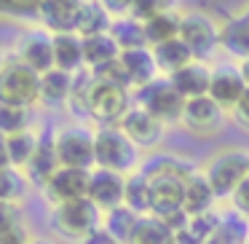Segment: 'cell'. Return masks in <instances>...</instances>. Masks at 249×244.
<instances>
[{"label": "cell", "mask_w": 249, "mask_h": 244, "mask_svg": "<svg viewBox=\"0 0 249 244\" xmlns=\"http://www.w3.org/2000/svg\"><path fill=\"white\" fill-rule=\"evenodd\" d=\"M222 19H217L204 6H182L179 8V40L193 51L196 59L212 62L220 54Z\"/></svg>", "instance_id": "obj_1"}, {"label": "cell", "mask_w": 249, "mask_h": 244, "mask_svg": "<svg viewBox=\"0 0 249 244\" xmlns=\"http://www.w3.org/2000/svg\"><path fill=\"white\" fill-rule=\"evenodd\" d=\"M201 172L214 188L217 199H231L244 180H249V148L228 145L201 161Z\"/></svg>", "instance_id": "obj_2"}, {"label": "cell", "mask_w": 249, "mask_h": 244, "mask_svg": "<svg viewBox=\"0 0 249 244\" xmlns=\"http://www.w3.org/2000/svg\"><path fill=\"white\" fill-rule=\"evenodd\" d=\"M145 153L118 129V126H97V140H94V167L110 169L118 174L140 172Z\"/></svg>", "instance_id": "obj_3"}, {"label": "cell", "mask_w": 249, "mask_h": 244, "mask_svg": "<svg viewBox=\"0 0 249 244\" xmlns=\"http://www.w3.org/2000/svg\"><path fill=\"white\" fill-rule=\"evenodd\" d=\"M102 217L105 212L89 196L67 201V204H59V206H51V225H54V231L67 239H75L81 244L102 228Z\"/></svg>", "instance_id": "obj_4"}, {"label": "cell", "mask_w": 249, "mask_h": 244, "mask_svg": "<svg viewBox=\"0 0 249 244\" xmlns=\"http://www.w3.org/2000/svg\"><path fill=\"white\" fill-rule=\"evenodd\" d=\"M134 105L129 89L115 86L110 81L94 75L91 92H89V105H86V115L91 124L97 126H118L121 118L129 113V108Z\"/></svg>", "instance_id": "obj_5"}, {"label": "cell", "mask_w": 249, "mask_h": 244, "mask_svg": "<svg viewBox=\"0 0 249 244\" xmlns=\"http://www.w3.org/2000/svg\"><path fill=\"white\" fill-rule=\"evenodd\" d=\"M0 105L14 108H40V73L11 56L0 75Z\"/></svg>", "instance_id": "obj_6"}, {"label": "cell", "mask_w": 249, "mask_h": 244, "mask_svg": "<svg viewBox=\"0 0 249 244\" xmlns=\"http://www.w3.org/2000/svg\"><path fill=\"white\" fill-rule=\"evenodd\" d=\"M94 140L97 129L86 124H65L54 129V148L62 167L72 169H94Z\"/></svg>", "instance_id": "obj_7"}, {"label": "cell", "mask_w": 249, "mask_h": 244, "mask_svg": "<svg viewBox=\"0 0 249 244\" xmlns=\"http://www.w3.org/2000/svg\"><path fill=\"white\" fill-rule=\"evenodd\" d=\"M131 97H134V105H140L142 110L156 115V118L166 126L179 124V118H182L185 99H182V94L172 86L169 78H156L153 83L137 89Z\"/></svg>", "instance_id": "obj_8"}, {"label": "cell", "mask_w": 249, "mask_h": 244, "mask_svg": "<svg viewBox=\"0 0 249 244\" xmlns=\"http://www.w3.org/2000/svg\"><path fill=\"white\" fill-rule=\"evenodd\" d=\"M225 124H228V110L222 105H217L209 94L206 97H196V99H185L179 126L188 134L201 137V140H212V137H217L225 129Z\"/></svg>", "instance_id": "obj_9"}, {"label": "cell", "mask_w": 249, "mask_h": 244, "mask_svg": "<svg viewBox=\"0 0 249 244\" xmlns=\"http://www.w3.org/2000/svg\"><path fill=\"white\" fill-rule=\"evenodd\" d=\"M11 54L43 75V73L54 70V35L40 24H27V30L14 43Z\"/></svg>", "instance_id": "obj_10"}, {"label": "cell", "mask_w": 249, "mask_h": 244, "mask_svg": "<svg viewBox=\"0 0 249 244\" xmlns=\"http://www.w3.org/2000/svg\"><path fill=\"white\" fill-rule=\"evenodd\" d=\"M118 129L124 131L142 153H156V148L161 145L163 137H166V124H161L156 115L142 110L140 105H131L129 113L121 118Z\"/></svg>", "instance_id": "obj_11"}, {"label": "cell", "mask_w": 249, "mask_h": 244, "mask_svg": "<svg viewBox=\"0 0 249 244\" xmlns=\"http://www.w3.org/2000/svg\"><path fill=\"white\" fill-rule=\"evenodd\" d=\"M89 177H91V169L59 167L54 172V177L43 185L40 193L49 199L51 206L67 204V201H75V199H86L89 196Z\"/></svg>", "instance_id": "obj_12"}, {"label": "cell", "mask_w": 249, "mask_h": 244, "mask_svg": "<svg viewBox=\"0 0 249 244\" xmlns=\"http://www.w3.org/2000/svg\"><path fill=\"white\" fill-rule=\"evenodd\" d=\"M247 92V81L241 75L238 62L220 59L212 65V83H209V97L225 110H231Z\"/></svg>", "instance_id": "obj_13"}, {"label": "cell", "mask_w": 249, "mask_h": 244, "mask_svg": "<svg viewBox=\"0 0 249 244\" xmlns=\"http://www.w3.org/2000/svg\"><path fill=\"white\" fill-rule=\"evenodd\" d=\"M89 199H91L102 212H110V209H115V206H124L126 174L94 167L91 177H89Z\"/></svg>", "instance_id": "obj_14"}, {"label": "cell", "mask_w": 249, "mask_h": 244, "mask_svg": "<svg viewBox=\"0 0 249 244\" xmlns=\"http://www.w3.org/2000/svg\"><path fill=\"white\" fill-rule=\"evenodd\" d=\"M83 3L86 0H43L38 11V24L46 27L51 35L75 33Z\"/></svg>", "instance_id": "obj_15"}, {"label": "cell", "mask_w": 249, "mask_h": 244, "mask_svg": "<svg viewBox=\"0 0 249 244\" xmlns=\"http://www.w3.org/2000/svg\"><path fill=\"white\" fill-rule=\"evenodd\" d=\"M59 156H56V148H54V131L43 129L38 142V150L35 156L30 158V164L24 167V174H27L30 185H35L38 190H43V185L54 177V172L59 169Z\"/></svg>", "instance_id": "obj_16"}, {"label": "cell", "mask_w": 249, "mask_h": 244, "mask_svg": "<svg viewBox=\"0 0 249 244\" xmlns=\"http://www.w3.org/2000/svg\"><path fill=\"white\" fill-rule=\"evenodd\" d=\"M220 51L231 62H247L249 59V17L247 14H233L222 19V38Z\"/></svg>", "instance_id": "obj_17"}, {"label": "cell", "mask_w": 249, "mask_h": 244, "mask_svg": "<svg viewBox=\"0 0 249 244\" xmlns=\"http://www.w3.org/2000/svg\"><path fill=\"white\" fill-rule=\"evenodd\" d=\"M121 65L126 67L129 73V81H131V94L137 89L153 83L156 78H161L158 73V62H156V54H153L150 46H142V49H129V51H121Z\"/></svg>", "instance_id": "obj_18"}, {"label": "cell", "mask_w": 249, "mask_h": 244, "mask_svg": "<svg viewBox=\"0 0 249 244\" xmlns=\"http://www.w3.org/2000/svg\"><path fill=\"white\" fill-rule=\"evenodd\" d=\"M75 86V73L65 70H49L40 75V108L49 110H67Z\"/></svg>", "instance_id": "obj_19"}, {"label": "cell", "mask_w": 249, "mask_h": 244, "mask_svg": "<svg viewBox=\"0 0 249 244\" xmlns=\"http://www.w3.org/2000/svg\"><path fill=\"white\" fill-rule=\"evenodd\" d=\"M172 86L182 94V99H196V97H206L209 94V83H212V62H190L188 67H182L179 73H174Z\"/></svg>", "instance_id": "obj_20"}, {"label": "cell", "mask_w": 249, "mask_h": 244, "mask_svg": "<svg viewBox=\"0 0 249 244\" xmlns=\"http://www.w3.org/2000/svg\"><path fill=\"white\" fill-rule=\"evenodd\" d=\"M54 67L56 70H65V73L86 70V59H83V38L78 33L54 35Z\"/></svg>", "instance_id": "obj_21"}, {"label": "cell", "mask_w": 249, "mask_h": 244, "mask_svg": "<svg viewBox=\"0 0 249 244\" xmlns=\"http://www.w3.org/2000/svg\"><path fill=\"white\" fill-rule=\"evenodd\" d=\"M214 201H217L214 188L209 185L206 174L201 172V167H198V172L190 174L188 183H185V212H188L190 217H198V215H204V212H212Z\"/></svg>", "instance_id": "obj_22"}, {"label": "cell", "mask_w": 249, "mask_h": 244, "mask_svg": "<svg viewBox=\"0 0 249 244\" xmlns=\"http://www.w3.org/2000/svg\"><path fill=\"white\" fill-rule=\"evenodd\" d=\"M121 56V46L118 40L110 33L102 35H91V38H83V59H86V70L97 73L105 65L115 62Z\"/></svg>", "instance_id": "obj_23"}, {"label": "cell", "mask_w": 249, "mask_h": 244, "mask_svg": "<svg viewBox=\"0 0 249 244\" xmlns=\"http://www.w3.org/2000/svg\"><path fill=\"white\" fill-rule=\"evenodd\" d=\"M153 54H156L161 78H172L174 73H179L182 67H188L190 62H196L193 51H190L179 38L169 40V43H161V46H153Z\"/></svg>", "instance_id": "obj_24"}, {"label": "cell", "mask_w": 249, "mask_h": 244, "mask_svg": "<svg viewBox=\"0 0 249 244\" xmlns=\"http://www.w3.org/2000/svg\"><path fill=\"white\" fill-rule=\"evenodd\" d=\"M115 17L102 6L97 0H86L81 8V17H78V24H75V33L81 38H91V35H102V33H110Z\"/></svg>", "instance_id": "obj_25"}, {"label": "cell", "mask_w": 249, "mask_h": 244, "mask_svg": "<svg viewBox=\"0 0 249 244\" xmlns=\"http://www.w3.org/2000/svg\"><path fill=\"white\" fill-rule=\"evenodd\" d=\"M137 223H140V215H137V212H131L129 206H115V209L105 212L102 231L110 236L113 244H129Z\"/></svg>", "instance_id": "obj_26"}, {"label": "cell", "mask_w": 249, "mask_h": 244, "mask_svg": "<svg viewBox=\"0 0 249 244\" xmlns=\"http://www.w3.org/2000/svg\"><path fill=\"white\" fill-rule=\"evenodd\" d=\"M249 242V220L238 212H225L217 231L204 244H247Z\"/></svg>", "instance_id": "obj_27"}, {"label": "cell", "mask_w": 249, "mask_h": 244, "mask_svg": "<svg viewBox=\"0 0 249 244\" xmlns=\"http://www.w3.org/2000/svg\"><path fill=\"white\" fill-rule=\"evenodd\" d=\"M174 236L177 233L161 223L156 215H142L140 223H137L134 233H131L129 244H174Z\"/></svg>", "instance_id": "obj_28"}, {"label": "cell", "mask_w": 249, "mask_h": 244, "mask_svg": "<svg viewBox=\"0 0 249 244\" xmlns=\"http://www.w3.org/2000/svg\"><path fill=\"white\" fill-rule=\"evenodd\" d=\"M40 134H43V129H40L38 124L33 126V129L27 131H19V134L8 137V153H11V167L22 169L30 164V158L35 156V150H38V142H40Z\"/></svg>", "instance_id": "obj_29"}, {"label": "cell", "mask_w": 249, "mask_h": 244, "mask_svg": "<svg viewBox=\"0 0 249 244\" xmlns=\"http://www.w3.org/2000/svg\"><path fill=\"white\" fill-rule=\"evenodd\" d=\"M110 35L118 40L121 51H129V49H142L147 46V35H145V24L137 22L134 17H118L110 27Z\"/></svg>", "instance_id": "obj_30"}, {"label": "cell", "mask_w": 249, "mask_h": 244, "mask_svg": "<svg viewBox=\"0 0 249 244\" xmlns=\"http://www.w3.org/2000/svg\"><path fill=\"white\" fill-rule=\"evenodd\" d=\"M145 35H147V46H161L169 40L179 38V11H169V14H158L150 22H145Z\"/></svg>", "instance_id": "obj_31"}, {"label": "cell", "mask_w": 249, "mask_h": 244, "mask_svg": "<svg viewBox=\"0 0 249 244\" xmlns=\"http://www.w3.org/2000/svg\"><path fill=\"white\" fill-rule=\"evenodd\" d=\"M30 190V180L22 169H0V204H19Z\"/></svg>", "instance_id": "obj_32"}, {"label": "cell", "mask_w": 249, "mask_h": 244, "mask_svg": "<svg viewBox=\"0 0 249 244\" xmlns=\"http://www.w3.org/2000/svg\"><path fill=\"white\" fill-rule=\"evenodd\" d=\"M124 206H129L137 215H150V183L142 172H134L126 177V199Z\"/></svg>", "instance_id": "obj_33"}, {"label": "cell", "mask_w": 249, "mask_h": 244, "mask_svg": "<svg viewBox=\"0 0 249 244\" xmlns=\"http://www.w3.org/2000/svg\"><path fill=\"white\" fill-rule=\"evenodd\" d=\"M35 126L33 110L30 108H14V105H0V134L14 137L19 131H27Z\"/></svg>", "instance_id": "obj_34"}, {"label": "cell", "mask_w": 249, "mask_h": 244, "mask_svg": "<svg viewBox=\"0 0 249 244\" xmlns=\"http://www.w3.org/2000/svg\"><path fill=\"white\" fill-rule=\"evenodd\" d=\"M43 0H0V19H19V22L38 24V11Z\"/></svg>", "instance_id": "obj_35"}, {"label": "cell", "mask_w": 249, "mask_h": 244, "mask_svg": "<svg viewBox=\"0 0 249 244\" xmlns=\"http://www.w3.org/2000/svg\"><path fill=\"white\" fill-rule=\"evenodd\" d=\"M182 8V0H134L129 17H134L137 22H150L158 14H169V11H179Z\"/></svg>", "instance_id": "obj_36"}, {"label": "cell", "mask_w": 249, "mask_h": 244, "mask_svg": "<svg viewBox=\"0 0 249 244\" xmlns=\"http://www.w3.org/2000/svg\"><path fill=\"white\" fill-rule=\"evenodd\" d=\"M228 121H231L236 129H241V131H247V134H249V89L244 92V97L238 99L231 110H228Z\"/></svg>", "instance_id": "obj_37"}, {"label": "cell", "mask_w": 249, "mask_h": 244, "mask_svg": "<svg viewBox=\"0 0 249 244\" xmlns=\"http://www.w3.org/2000/svg\"><path fill=\"white\" fill-rule=\"evenodd\" d=\"M22 225V217H19V204H0V236L11 228Z\"/></svg>", "instance_id": "obj_38"}, {"label": "cell", "mask_w": 249, "mask_h": 244, "mask_svg": "<svg viewBox=\"0 0 249 244\" xmlns=\"http://www.w3.org/2000/svg\"><path fill=\"white\" fill-rule=\"evenodd\" d=\"M231 204H233V212H238L241 217L249 220V180H244L238 185V190L231 196Z\"/></svg>", "instance_id": "obj_39"}, {"label": "cell", "mask_w": 249, "mask_h": 244, "mask_svg": "<svg viewBox=\"0 0 249 244\" xmlns=\"http://www.w3.org/2000/svg\"><path fill=\"white\" fill-rule=\"evenodd\" d=\"M30 242H33V239H30L24 223H22V225H17V228H11V231H6L3 236H0V244H30Z\"/></svg>", "instance_id": "obj_40"}, {"label": "cell", "mask_w": 249, "mask_h": 244, "mask_svg": "<svg viewBox=\"0 0 249 244\" xmlns=\"http://www.w3.org/2000/svg\"><path fill=\"white\" fill-rule=\"evenodd\" d=\"M97 3H102V6L107 8V11L113 14L115 19H118V17H126V14L131 11V6H134V0H97Z\"/></svg>", "instance_id": "obj_41"}, {"label": "cell", "mask_w": 249, "mask_h": 244, "mask_svg": "<svg viewBox=\"0 0 249 244\" xmlns=\"http://www.w3.org/2000/svg\"><path fill=\"white\" fill-rule=\"evenodd\" d=\"M11 167V153H8V137L0 134V169Z\"/></svg>", "instance_id": "obj_42"}, {"label": "cell", "mask_w": 249, "mask_h": 244, "mask_svg": "<svg viewBox=\"0 0 249 244\" xmlns=\"http://www.w3.org/2000/svg\"><path fill=\"white\" fill-rule=\"evenodd\" d=\"M11 51H8V49H3V46H0V75H3V70H6V67H8V62H11Z\"/></svg>", "instance_id": "obj_43"}, {"label": "cell", "mask_w": 249, "mask_h": 244, "mask_svg": "<svg viewBox=\"0 0 249 244\" xmlns=\"http://www.w3.org/2000/svg\"><path fill=\"white\" fill-rule=\"evenodd\" d=\"M238 67H241V75H244V81H247V89H249V59H247V62H238Z\"/></svg>", "instance_id": "obj_44"}, {"label": "cell", "mask_w": 249, "mask_h": 244, "mask_svg": "<svg viewBox=\"0 0 249 244\" xmlns=\"http://www.w3.org/2000/svg\"><path fill=\"white\" fill-rule=\"evenodd\" d=\"M30 244H51V242H46V239H33Z\"/></svg>", "instance_id": "obj_45"}]
</instances>
